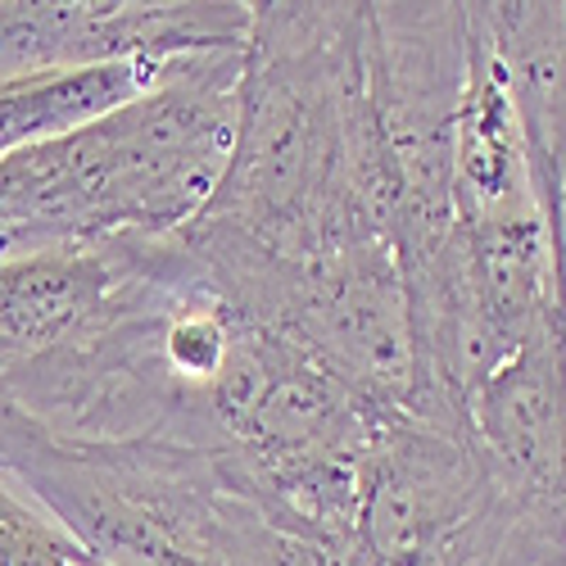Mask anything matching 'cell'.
Returning <instances> with one entry per match:
<instances>
[{
    "label": "cell",
    "instance_id": "1",
    "mask_svg": "<svg viewBox=\"0 0 566 566\" xmlns=\"http://www.w3.org/2000/svg\"><path fill=\"white\" fill-rule=\"evenodd\" d=\"M363 32L358 0L250 6L231 159L200 218L177 231L231 308L317 259L395 245Z\"/></svg>",
    "mask_w": 566,
    "mask_h": 566
},
{
    "label": "cell",
    "instance_id": "2",
    "mask_svg": "<svg viewBox=\"0 0 566 566\" xmlns=\"http://www.w3.org/2000/svg\"><path fill=\"white\" fill-rule=\"evenodd\" d=\"M245 45L186 55L132 105L0 155V263L177 235L231 159Z\"/></svg>",
    "mask_w": 566,
    "mask_h": 566
},
{
    "label": "cell",
    "instance_id": "3",
    "mask_svg": "<svg viewBox=\"0 0 566 566\" xmlns=\"http://www.w3.org/2000/svg\"><path fill=\"white\" fill-rule=\"evenodd\" d=\"M0 476L105 566H254L281 531L227 453L164 440H69L0 399Z\"/></svg>",
    "mask_w": 566,
    "mask_h": 566
},
{
    "label": "cell",
    "instance_id": "4",
    "mask_svg": "<svg viewBox=\"0 0 566 566\" xmlns=\"http://www.w3.org/2000/svg\"><path fill=\"white\" fill-rule=\"evenodd\" d=\"M367 105L381 140L399 272L436 259L453 231V132L471 64L462 0H367Z\"/></svg>",
    "mask_w": 566,
    "mask_h": 566
},
{
    "label": "cell",
    "instance_id": "5",
    "mask_svg": "<svg viewBox=\"0 0 566 566\" xmlns=\"http://www.w3.org/2000/svg\"><path fill=\"white\" fill-rule=\"evenodd\" d=\"M245 0H0V82L245 45Z\"/></svg>",
    "mask_w": 566,
    "mask_h": 566
},
{
    "label": "cell",
    "instance_id": "6",
    "mask_svg": "<svg viewBox=\"0 0 566 566\" xmlns=\"http://www.w3.org/2000/svg\"><path fill=\"white\" fill-rule=\"evenodd\" d=\"M467 417L499 490L566 522V322L503 358L467 395Z\"/></svg>",
    "mask_w": 566,
    "mask_h": 566
},
{
    "label": "cell",
    "instance_id": "7",
    "mask_svg": "<svg viewBox=\"0 0 566 566\" xmlns=\"http://www.w3.org/2000/svg\"><path fill=\"white\" fill-rule=\"evenodd\" d=\"M531 150L535 191L557 231L566 191V0H476Z\"/></svg>",
    "mask_w": 566,
    "mask_h": 566
},
{
    "label": "cell",
    "instance_id": "8",
    "mask_svg": "<svg viewBox=\"0 0 566 566\" xmlns=\"http://www.w3.org/2000/svg\"><path fill=\"white\" fill-rule=\"evenodd\" d=\"M127 263V235L86 250H51L0 263V345L36 354L96 317Z\"/></svg>",
    "mask_w": 566,
    "mask_h": 566
},
{
    "label": "cell",
    "instance_id": "9",
    "mask_svg": "<svg viewBox=\"0 0 566 566\" xmlns=\"http://www.w3.org/2000/svg\"><path fill=\"white\" fill-rule=\"evenodd\" d=\"M172 64V60H168ZM168 64L123 60V64H96L73 73H41V77H14L0 82V155L36 146L64 132H77L96 123L164 77Z\"/></svg>",
    "mask_w": 566,
    "mask_h": 566
},
{
    "label": "cell",
    "instance_id": "10",
    "mask_svg": "<svg viewBox=\"0 0 566 566\" xmlns=\"http://www.w3.org/2000/svg\"><path fill=\"white\" fill-rule=\"evenodd\" d=\"M0 566H105L51 512L23 503L0 481Z\"/></svg>",
    "mask_w": 566,
    "mask_h": 566
},
{
    "label": "cell",
    "instance_id": "11",
    "mask_svg": "<svg viewBox=\"0 0 566 566\" xmlns=\"http://www.w3.org/2000/svg\"><path fill=\"white\" fill-rule=\"evenodd\" d=\"M557 254H562V295H566V191H562V218H557Z\"/></svg>",
    "mask_w": 566,
    "mask_h": 566
}]
</instances>
